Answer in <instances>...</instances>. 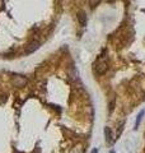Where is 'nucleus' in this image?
I'll return each instance as SVG.
<instances>
[{
  "label": "nucleus",
  "instance_id": "6",
  "mask_svg": "<svg viewBox=\"0 0 145 153\" xmlns=\"http://www.w3.org/2000/svg\"><path fill=\"white\" fill-rule=\"evenodd\" d=\"M70 153H84V149L81 146H75L70 149Z\"/></svg>",
  "mask_w": 145,
  "mask_h": 153
},
{
  "label": "nucleus",
  "instance_id": "2",
  "mask_svg": "<svg viewBox=\"0 0 145 153\" xmlns=\"http://www.w3.org/2000/svg\"><path fill=\"white\" fill-rule=\"evenodd\" d=\"M10 82L14 87H24V85H27L28 80L26 76H23V75H13Z\"/></svg>",
  "mask_w": 145,
  "mask_h": 153
},
{
  "label": "nucleus",
  "instance_id": "1",
  "mask_svg": "<svg viewBox=\"0 0 145 153\" xmlns=\"http://www.w3.org/2000/svg\"><path fill=\"white\" fill-rule=\"evenodd\" d=\"M108 70V63L104 57H99L95 63V73L98 75H103Z\"/></svg>",
  "mask_w": 145,
  "mask_h": 153
},
{
  "label": "nucleus",
  "instance_id": "7",
  "mask_svg": "<svg viewBox=\"0 0 145 153\" xmlns=\"http://www.w3.org/2000/svg\"><path fill=\"white\" fill-rule=\"evenodd\" d=\"M108 108H109V114H112L113 108H115V100H111L108 102Z\"/></svg>",
  "mask_w": 145,
  "mask_h": 153
},
{
  "label": "nucleus",
  "instance_id": "3",
  "mask_svg": "<svg viewBox=\"0 0 145 153\" xmlns=\"http://www.w3.org/2000/svg\"><path fill=\"white\" fill-rule=\"evenodd\" d=\"M38 46H40V44H38L37 41L31 42V44L27 46V54H31V52H33L35 50H37V49H38Z\"/></svg>",
  "mask_w": 145,
  "mask_h": 153
},
{
  "label": "nucleus",
  "instance_id": "5",
  "mask_svg": "<svg viewBox=\"0 0 145 153\" xmlns=\"http://www.w3.org/2000/svg\"><path fill=\"white\" fill-rule=\"evenodd\" d=\"M104 134H106V139H107V142L111 144V143H112V140H113V135H112V131H111V129L106 128V129H104Z\"/></svg>",
  "mask_w": 145,
  "mask_h": 153
},
{
  "label": "nucleus",
  "instance_id": "8",
  "mask_svg": "<svg viewBox=\"0 0 145 153\" xmlns=\"http://www.w3.org/2000/svg\"><path fill=\"white\" fill-rule=\"evenodd\" d=\"M98 3H99V0H89V5H92V7L98 5Z\"/></svg>",
  "mask_w": 145,
  "mask_h": 153
},
{
  "label": "nucleus",
  "instance_id": "4",
  "mask_svg": "<svg viewBox=\"0 0 145 153\" xmlns=\"http://www.w3.org/2000/svg\"><path fill=\"white\" fill-rule=\"evenodd\" d=\"M78 22H79L80 26H85L87 25V16H85V13L80 12L78 14Z\"/></svg>",
  "mask_w": 145,
  "mask_h": 153
}]
</instances>
